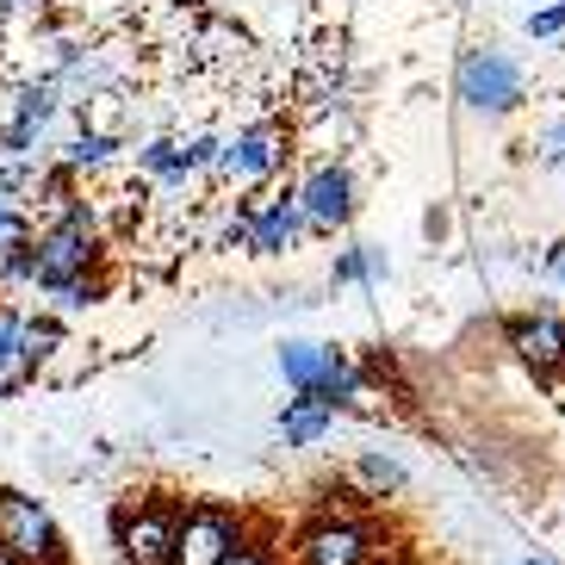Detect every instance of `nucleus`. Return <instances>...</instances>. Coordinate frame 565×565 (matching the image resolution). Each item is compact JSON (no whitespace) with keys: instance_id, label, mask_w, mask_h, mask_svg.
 Instances as JSON below:
<instances>
[{"instance_id":"obj_15","label":"nucleus","mask_w":565,"mask_h":565,"mask_svg":"<svg viewBox=\"0 0 565 565\" xmlns=\"http://www.w3.org/2000/svg\"><path fill=\"white\" fill-rule=\"evenodd\" d=\"M118 150H125V143H118L113 131H82V137H75V143L63 150V156H68V168H106Z\"/></svg>"},{"instance_id":"obj_25","label":"nucleus","mask_w":565,"mask_h":565,"mask_svg":"<svg viewBox=\"0 0 565 565\" xmlns=\"http://www.w3.org/2000/svg\"><path fill=\"white\" fill-rule=\"evenodd\" d=\"M522 565H559V559H541V553H534V559H522Z\"/></svg>"},{"instance_id":"obj_9","label":"nucleus","mask_w":565,"mask_h":565,"mask_svg":"<svg viewBox=\"0 0 565 565\" xmlns=\"http://www.w3.org/2000/svg\"><path fill=\"white\" fill-rule=\"evenodd\" d=\"M510 342H515V354H522L534 373H553V366L565 361V323H553V317H529V323H515Z\"/></svg>"},{"instance_id":"obj_14","label":"nucleus","mask_w":565,"mask_h":565,"mask_svg":"<svg viewBox=\"0 0 565 565\" xmlns=\"http://www.w3.org/2000/svg\"><path fill=\"white\" fill-rule=\"evenodd\" d=\"M280 373L292 392H311L317 373H323V342H286L280 349Z\"/></svg>"},{"instance_id":"obj_4","label":"nucleus","mask_w":565,"mask_h":565,"mask_svg":"<svg viewBox=\"0 0 565 565\" xmlns=\"http://www.w3.org/2000/svg\"><path fill=\"white\" fill-rule=\"evenodd\" d=\"M280 156H286L280 131H274V125H249V131H236L231 143H224L217 174H224V181H236V186H249V181H267V174L280 168Z\"/></svg>"},{"instance_id":"obj_22","label":"nucleus","mask_w":565,"mask_h":565,"mask_svg":"<svg viewBox=\"0 0 565 565\" xmlns=\"http://www.w3.org/2000/svg\"><path fill=\"white\" fill-rule=\"evenodd\" d=\"M366 267H373V286H380L385 274H392V262H385V249H366Z\"/></svg>"},{"instance_id":"obj_20","label":"nucleus","mask_w":565,"mask_h":565,"mask_svg":"<svg viewBox=\"0 0 565 565\" xmlns=\"http://www.w3.org/2000/svg\"><path fill=\"white\" fill-rule=\"evenodd\" d=\"M541 162H547V168H565V118H553L547 131H541Z\"/></svg>"},{"instance_id":"obj_26","label":"nucleus","mask_w":565,"mask_h":565,"mask_svg":"<svg viewBox=\"0 0 565 565\" xmlns=\"http://www.w3.org/2000/svg\"><path fill=\"white\" fill-rule=\"evenodd\" d=\"M0 7H38V0H0Z\"/></svg>"},{"instance_id":"obj_1","label":"nucleus","mask_w":565,"mask_h":565,"mask_svg":"<svg viewBox=\"0 0 565 565\" xmlns=\"http://www.w3.org/2000/svg\"><path fill=\"white\" fill-rule=\"evenodd\" d=\"M460 100L479 106V113H510L522 100V68L503 51H472L460 63Z\"/></svg>"},{"instance_id":"obj_11","label":"nucleus","mask_w":565,"mask_h":565,"mask_svg":"<svg viewBox=\"0 0 565 565\" xmlns=\"http://www.w3.org/2000/svg\"><path fill=\"white\" fill-rule=\"evenodd\" d=\"M137 168H143V181H162V186H186V174H193L186 150L168 143V137H150V143L137 150Z\"/></svg>"},{"instance_id":"obj_18","label":"nucleus","mask_w":565,"mask_h":565,"mask_svg":"<svg viewBox=\"0 0 565 565\" xmlns=\"http://www.w3.org/2000/svg\"><path fill=\"white\" fill-rule=\"evenodd\" d=\"M335 280H342V286H373L366 249H342V255H335Z\"/></svg>"},{"instance_id":"obj_13","label":"nucleus","mask_w":565,"mask_h":565,"mask_svg":"<svg viewBox=\"0 0 565 565\" xmlns=\"http://www.w3.org/2000/svg\"><path fill=\"white\" fill-rule=\"evenodd\" d=\"M63 349V323L56 317H25V349H19V373H38V366L51 361Z\"/></svg>"},{"instance_id":"obj_2","label":"nucleus","mask_w":565,"mask_h":565,"mask_svg":"<svg viewBox=\"0 0 565 565\" xmlns=\"http://www.w3.org/2000/svg\"><path fill=\"white\" fill-rule=\"evenodd\" d=\"M87 267H94V231L51 224L38 236V292H63V286L87 280Z\"/></svg>"},{"instance_id":"obj_24","label":"nucleus","mask_w":565,"mask_h":565,"mask_svg":"<svg viewBox=\"0 0 565 565\" xmlns=\"http://www.w3.org/2000/svg\"><path fill=\"white\" fill-rule=\"evenodd\" d=\"M547 274H559V280H565V249H553V255H547Z\"/></svg>"},{"instance_id":"obj_23","label":"nucleus","mask_w":565,"mask_h":565,"mask_svg":"<svg viewBox=\"0 0 565 565\" xmlns=\"http://www.w3.org/2000/svg\"><path fill=\"white\" fill-rule=\"evenodd\" d=\"M224 565H267V559H262V553H231Z\"/></svg>"},{"instance_id":"obj_16","label":"nucleus","mask_w":565,"mask_h":565,"mask_svg":"<svg viewBox=\"0 0 565 565\" xmlns=\"http://www.w3.org/2000/svg\"><path fill=\"white\" fill-rule=\"evenodd\" d=\"M361 479L373 484V491H404V484H411V472H404L392 454H361Z\"/></svg>"},{"instance_id":"obj_8","label":"nucleus","mask_w":565,"mask_h":565,"mask_svg":"<svg viewBox=\"0 0 565 565\" xmlns=\"http://www.w3.org/2000/svg\"><path fill=\"white\" fill-rule=\"evenodd\" d=\"M366 534L354 522H323V529L305 541V565H366Z\"/></svg>"},{"instance_id":"obj_21","label":"nucleus","mask_w":565,"mask_h":565,"mask_svg":"<svg viewBox=\"0 0 565 565\" xmlns=\"http://www.w3.org/2000/svg\"><path fill=\"white\" fill-rule=\"evenodd\" d=\"M529 32H534V38H559V32H565V0H553V7H541V13L529 19Z\"/></svg>"},{"instance_id":"obj_12","label":"nucleus","mask_w":565,"mask_h":565,"mask_svg":"<svg viewBox=\"0 0 565 565\" xmlns=\"http://www.w3.org/2000/svg\"><path fill=\"white\" fill-rule=\"evenodd\" d=\"M56 113H63V87H56V82H32V87H19V100H13V118H19V125L44 131V125H51Z\"/></svg>"},{"instance_id":"obj_7","label":"nucleus","mask_w":565,"mask_h":565,"mask_svg":"<svg viewBox=\"0 0 565 565\" xmlns=\"http://www.w3.org/2000/svg\"><path fill=\"white\" fill-rule=\"evenodd\" d=\"M299 200H305L311 231H335V224H349V212H354V181H349V168H317L311 181L299 186Z\"/></svg>"},{"instance_id":"obj_10","label":"nucleus","mask_w":565,"mask_h":565,"mask_svg":"<svg viewBox=\"0 0 565 565\" xmlns=\"http://www.w3.org/2000/svg\"><path fill=\"white\" fill-rule=\"evenodd\" d=\"M330 429H335V411H330L323 398H311V392L286 398V411H280V435L292 441V448H311V441H323Z\"/></svg>"},{"instance_id":"obj_17","label":"nucleus","mask_w":565,"mask_h":565,"mask_svg":"<svg viewBox=\"0 0 565 565\" xmlns=\"http://www.w3.org/2000/svg\"><path fill=\"white\" fill-rule=\"evenodd\" d=\"M19 349H25V317L0 311V373H13L19 366Z\"/></svg>"},{"instance_id":"obj_6","label":"nucleus","mask_w":565,"mask_h":565,"mask_svg":"<svg viewBox=\"0 0 565 565\" xmlns=\"http://www.w3.org/2000/svg\"><path fill=\"white\" fill-rule=\"evenodd\" d=\"M174 534H181V522L162 510L118 515V541H125V559L131 565H174Z\"/></svg>"},{"instance_id":"obj_3","label":"nucleus","mask_w":565,"mask_h":565,"mask_svg":"<svg viewBox=\"0 0 565 565\" xmlns=\"http://www.w3.org/2000/svg\"><path fill=\"white\" fill-rule=\"evenodd\" d=\"M0 541L25 559H56V522L38 498H19V491H0Z\"/></svg>"},{"instance_id":"obj_19","label":"nucleus","mask_w":565,"mask_h":565,"mask_svg":"<svg viewBox=\"0 0 565 565\" xmlns=\"http://www.w3.org/2000/svg\"><path fill=\"white\" fill-rule=\"evenodd\" d=\"M32 150H38L32 125H19V118H13V125H0V156H32Z\"/></svg>"},{"instance_id":"obj_5","label":"nucleus","mask_w":565,"mask_h":565,"mask_svg":"<svg viewBox=\"0 0 565 565\" xmlns=\"http://www.w3.org/2000/svg\"><path fill=\"white\" fill-rule=\"evenodd\" d=\"M231 553H236V529L224 510L186 515L181 534H174V565H224Z\"/></svg>"}]
</instances>
